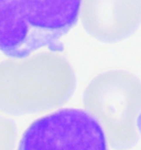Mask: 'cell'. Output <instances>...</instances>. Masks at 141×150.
<instances>
[{
	"mask_svg": "<svg viewBox=\"0 0 141 150\" xmlns=\"http://www.w3.org/2000/svg\"><path fill=\"white\" fill-rule=\"evenodd\" d=\"M17 136L14 122L0 116V150H14Z\"/></svg>",
	"mask_w": 141,
	"mask_h": 150,
	"instance_id": "obj_6",
	"label": "cell"
},
{
	"mask_svg": "<svg viewBox=\"0 0 141 150\" xmlns=\"http://www.w3.org/2000/svg\"><path fill=\"white\" fill-rule=\"evenodd\" d=\"M107 141L92 114L65 108L32 122L21 137L18 150H108Z\"/></svg>",
	"mask_w": 141,
	"mask_h": 150,
	"instance_id": "obj_4",
	"label": "cell"
},
{
	"mask_svg": "<svg viewBox=\"0 0 141 150\" xmlns=\"http://www.w3.org/2000/svg\"><path fill=\"white\" fill-rule=\"evenodd\" d=\"M80 21L98 41L119 42L130 37L141 22L140 0H82Z\"/></svg>",
	"mask_w": 141,
	"mask_h": 150,
	"instance_id": "obj_5",
	"label": "cell"
},
{
	"mask_svg": "<svg viewBox=\"0 0 141 150\" xmlns=\"http://www.w3.org/2000/svg\"><path fill=\"white\" fill-rule=\"evenodd\" d=\"M137 126H138V130H139V134L141 136V112L139 115V117H138V120H137Z\"/></svg>",
	"mask_w": 141,
	"mask_h": 150,
	"instance_id": "obj_7",
	"label": "cell"
},
{
	"mask_svg": "<svg viewBox=\"0 0 141 150\" xmlns=\"http://www.w3.org/2000/svg\"><path fill=\"white\" fill-rule=\"evenodd\" d=\"M82 0H0V51L22 59L47 47L61 52L60 42L76 24Z\"/></svg>",
	"mask_w": 141,
	"mask_h": 150,
	"instance_id": "obj_2",
	"label": "cell"
},
{
	"mask_svg": "<svg viewBox=\"0 0 141 150\" xmlns=\"http://www.w3.org/2000/svg\"><path fill=\"white\" fill-rule=\"evenodd\" d=\"M73 67L57 51H43L0 62V112L20 116L47 112L74 93Z\"/></svg>",
	"mask_w": 141,
	"mask_h": 150,
	"instance_id": "obj_1",
	"label": "cell"
},
{
	"mask_svg": "<svg viewBox=\"0 0 141 150\" xmlns=\"http://www.w3.org/2000/svg\"><path fill=\"white\" fill-rule=\"evenodd\" d=\"M83 104L103 127L113 148L126 150L136 145L141 112V81L136 75L123 70L97 75L85 88Z\"/></svg>",
	"mask_w": 141,
	"mask_h": 150,
	"instance_id": "obj_3",
	"label": "cell"
},
{
	"mask_svg": "<svg viewBox=\"0 0 141 150\" xmlns=\"http://www.w3.org/2000/svg\"><path fill=\"white\" fill-rule=\"evenodd\" d=\"M140 4H141V0H140Z\"/></svg>",
	"mask_w": 141,
	"mask_h": 150,
	"instance_id": "obj_8",
	"label": "cell"
}]
</instances>
